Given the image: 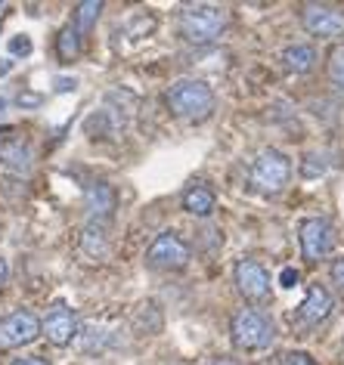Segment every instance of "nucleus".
Returning <instances> with one entry per match:
<instances>
[{"instance_id":"nucleus-8","label":"nucleus","mask_w":344,"mask_h":365,"mask_svg":"<svg viewBox=\"0 0 344 365\" xmlns=\"http://www.w3.org/2000/svg\"><path fill=\"white\" fill-rule=\"evenodd\" d=\"M332 313V294L323 285H310L307 288V297L301 300V307L292 313V328L298 331H310L320 322H325Z\"/></svg>"},{"instance_id":"nucleus-12","label":"nucleus","mask_w":344,"mask_h":365,"mask_svg":"<svg viewBox=\"0 0 344 365\" xmlns=\"http://www.w3.org/2000/svg\"><path fill=\"white\" fill-rule=\"evenodd\" d=\"M0 161H4V168L10 173H16V177H29L34 170V152L25 143L4 145V149H0Z\"/></svg>"},{"instance_id":"nucleus-7","label":"nucleus","mask_w":344,"mask_h":365,"mask_svg":"<svg viewBox=\"0 0 344 365\" xmlns=\"http://www.w3.org/2000/svg\"><path fill=\"white\" fill-rule=\"evenodd\" d=\"M146 263L152 269H183L189 263L186 242L174 232H161L146 251Z\"/></svg>"},{"instance_id":"nucleus-6","label":"nucleus","mask_w":344,"mask_h":365,"mask_svg":"<svg viewBox=\"0 0 344 365\" xmlns=\"http://www.w3.org/2000/svg\"><path fill=\"white\" fill-rule=\"evenodd\" d=\"M41 334V319L31 309H16V313L0 319V353L19 350V346L31 344Z\"/></svg>"},{"instance_id":"nucleus-21","label":"nucleus","mask_w":344,"mask_h":365,"mask_svg":"<svg viewBox=\"0 0 344 365\" xmlns=\"http://www.w3.org/2000/svg\"><path fill=\"white\" fill-rule=\"evenodd\" d=\"M329 276H332V282L338 285L341 291H344V254L341 257H335L332 260V267H329Z\"/></svg>"},{"instance_id":"nucleus-5","label":"nucleus","mask_w":344,"mask_h":365,"mask_svg":"<svg viewBox=\"0 0 344 365\" xmlns=\"http://www.w3.org/2000/svg\"><path fill=\"white\" fill-rule=\"evenodd\" d=\"M298 242H301V254L307 263H316L329 257L335 248V230L325 217H307L298 230Z\"/></svg>"},{"instance_id":"nucleus-28","label":"nucleus","mask_w":344,"mask_h":365,"mask_svg":"<svg viewBox=\"0 0 344 365\" xmlns=\"http://www.w3.org/2000/svg\"><path fill=\"white\" fill-rule=\"evenodd\" d=\"M0 10H4V4H0Z\"/></svg>"},{"instance_id":"nucleus-13","label":"nucleus","mask_w":344,"mask_h":365,"mask_svg":"<svg viewBox=\"0 0 344 365\" xmlns=\"http://www.w3.org/2000/svg\"><path fill=\"white\" fill-rule=\"evenodd\" d=\"M81 251H84L90 260H96V263L108 257V235H106L103 223L90 220L84 230H81Z\"/></svg>"},{"instance_id":"nucleus-24","label":"nucleus","mask_w":344,"mask_h":365,"mask_svg":"<svg viewBox=\"0 0 344 365\" xmlns=\"http://www.w3.org/2000/svg\"><path fill=\"white\" fill-rule=\"evenodd\" d=\"M13 365H50V362L41 359V356H25V359H16Z\"/></svg>"},{"instance_id":"nucleus-23","label":"nucleus","mask_w":344,"mask_h":365,"mask_svg":"<svg viewBox=\"0 0 344 365\" xmlns=\"http://www.w3.org/2000/svg\"><path fill=\"white\" fill-rule=\"evenodd\" d=\"M283 365H316V362L307 353H288L285 359H283Z\"/></svg>"},{"instance_id":"nucleus-20","label":"nucleus","mask_w":344,"mask_h":365,"mask_svg":"<svg viewBox=\"0 0 344 365\" xmlns=\"http://www.w3.org/2000/svg\"><path fill=\"white\" fill-rule=\"evenodd\" d=\"M6 47H10V56H29L31 53V38L29 34H16V38H10Z\"/></svg>"},{"instance_id":"nucleus-15","label":"nucleus","mask_w":344,"mask_h":365,"mask_svg":"<svg viewBox=\"0 0 344 365\" xmlns=\"http://www.w3.org/2000/svg\"><path fill=\"white\" fill-rule=\"evenodd\" d=\"M214 205H217V198L208 186H189L183 192V211H189L193 217L214 214Z\"/></svg>"},{"instance_id":"nucleus-26","label":"nucleus","mask_w":344,"mask_h":365,"mask_svg":"<svg viewBox=\"0 0 344 365\" xmlns=\"http://www.w3.org/2000/svg\"><path fill=\"white\" fill-rule=\"evenodd\" d=\"M41 103V96H31V93H22L19 96V106H38Z\"/></svg>"},{"instance_id":"nucleus-16","label":"nucleus","mask_w":344,"mask_h":365,"mask_svg":"<svg viewBox=\"0 0 344 365\" xmlns=\"http://www.w3.org/2000/svg\"><path fill=\"white\" fill-rule=\"evenodd\" d=\"M283 62L288 71H295V75H307L313 66H316V50L307 47V43H295V47H288L283 53Z\"/></svg>"},{"instance_id":"nucleus-22","label":"nucleus","mask_w":344,"mask_h":365,"mask_svg":"<svg viewBox=\"0 0 344 365\" xmlns=\"http://www.w3.org/2000/svg\"><path fill=\"white\" fill-rule=\"evenodd\" d=\"M298 279H301V276H298V269H292V267H285L283 272H279V285H283V288H295Z\"/></svg>"},{"instance_id":"nucleus-14","label":"nucleus","mask_w":344,"mask_h":365,"mask_svg":"<svg viewBox=\"0 0 344 365\" xmlns=\"http://www.w3.org/2000/svg\"><path fill=\"white\" fill-rule=\"evenodd\" d=\"M115 207V192L108 182H93V186L87 189V211L93 217V223H103V217L112 214Z\"/></svg>"},{"instance_id":"nucleus-17","label":"nucleus","mask_w":344,"mask_h":365,"mask_svg":"<svg viewBox=\"0 0 344 365\" xmlns=\"http://www.w3.org/2000/svg\"><path fill=\"white\" fill-rule=\"evenodd\" d=\"M99 13H103V4H99V0H87V4L75 6V22H71V25H75V31L81 34V38H84V34L96 25Z\"/></svg>"},{"instance_id":"nucleus-19","label":"nucleus","mask_w":344,"mask_h":365,"mask_svg":"<svg viewBox=\"0 0 344 365\" xmlns=\"http://www.w3.org/2000/svg\"><path fill=\"white\" fill-rule=\"evenodd\" d=\"M329 78L335 87L344 90V47H335L329 56Z\"/></svg>"},{"instance_id":"nucleus-3","label":"nucleus","mask_w":344,"mask_h":365,"mask_svg":"<svg viewBox=\"0 0 344 365\" xmlns=\"http://www.w3.org/2000/svg\"><path fill=\"white\" fill-rule=\"evenodd\" d=\"M230 337H233V346L236 350H246V353H255V350H267L270 344L276 341V325L273 319L260 309H239L230 322Z\"/></svg>"},{"instance_id":"nucleus-25","label":"nucleus","mask_w":344,"mask_h":365,"mask_svg":"<svg viewBox=\"0 0 344 365\" xmlns=\"http://www.w3.org/2000/svg\"><path fill=\"white\" fill-rule=\"evenodd\" d=\"M6 279H10V263H6L4 257H0V288L6 285Z\"/></svg>"},{"instance_id":"nucleus-18","label":"nucleus","mask_w":344,"mask_h":365,"mask_svg":"<svg viewBox=\"0 0 344 365\" xmlns=\"http://www.w3.org/2000/svg\"><path fill=\"white\" fill-rule=\"evenodd\" d=\"M81 34L75 31V25H66V29L59 31V41H56V47H59V59L62 62H75L81 56Z\"/></svg>"},{"instance_id":"nucleus-10","label":"nucleus","mask_w":344,"mask_h":365,"mask_svg":"<svg viewBox=\"0 0 344 365\" xmlns=\"http://www.w3.org/2000/svg\"><path fill=\"white\" fill-rule=\"evenodd\" d=\"M41 334H47V341L53 346H69L78 334V322H75V313L69 309V304H53L47 309L41 322Z\"/></svg>"},{"instance_id":"nucleus-11","label":"nucleus","mask_w":344,"mask_h":365,"mask_svg":"<svg viewBox=\"0 0 344 365\" xmlns=\"http://www.w3.org/2000/svg\"><path fill=\"white\" fill-rule=\"evenodd\" d=\"M301 22H304V29L313 34V38H325V41H332V38H341L344 34V16L338 10H332V6H304V13H301Z\"/></svg>"},{"instance_id":"nucleus-2","label":"nucleus","mask_w":344,"mask_h":365,"mask_svg":"<svg viewBox=\"0 0 344 365\" xmlns=\"http://www.w3.org/2000/svg\"><path fill=\"white\" fill-rule=\"evenodd\" d=\"M168 108L180 121H205L214 112V90L198 78H180L168 90Z\"/></svg>"},{"instance_id":"nucleus-9","label":"nucleus","mask_w":344,"mask_h":365,"mask_svg":"<svg viewBox=\"0 0 344 365\" xmlns=\"http://www.w3.org/2000/svg\"><path fill=\"white\" fill-rule=\"evenodd\" d=\"M233 282H236V291L246 300H264L270 294V272L251 257L236 263V269H233Z\"/></svg>"},{"instance_id":"nucleus-1","label":"nucleus","mask_w":344,"mask_h":365,"mask_svg":"<svg viewBox=\"0 0 344 365\" xmlns=\"http://www.w3.org/2000/svg\"><path fill=\"white\" fill-rule=\"evenodd\" d=\"M177 25H180L183 41L202 47V43H214L226 31L230 13H226L223 6H214V4H193V6H183V10H180Z\"/></svg>"},{"instance_id":"nucleus-4","label":"nucleus","mask_w":344,"mask_h":365,"mask_svg":"<svg viewBox=\"0 0 344 365\" xmlns=\"http://www.w3.org/2000/svg\"><path fill=\"white\" fill-rule=\"evenodd\" d=\"M288 177H292V161H288L279 149H264L255 158V164H251V173H248L251 186H255L258 192H264V195L283 192Z\"/></svg>"},{"instance_id":"nucleus-27","label":"nucleus","mask_w":344,"mask_h":365,"mask_svg":"<svg viewBox=\"0 0 344 365\" xmlns=\"http://www.w3.org/2000/svg\"><path fill=\"white\" fill-rule=\"evenodd\" d=\"M211 365H242L239 359H226V356H223V359H214Z\"/></svg>"}]
</instances>
